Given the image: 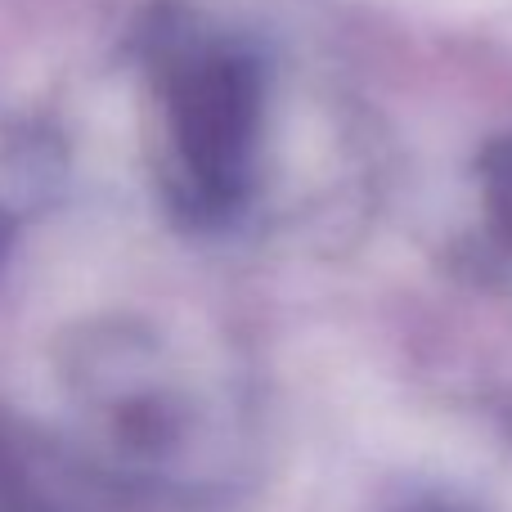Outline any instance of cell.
Masks as SVG:
<instances>
[]
</instances>
